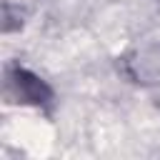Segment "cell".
<instances>
[{
	"mask_svg": "<svg viewBox=\"0 0 160 160\" xmlns=\"http://www.w3.org/2000/svg\"><path fill=\"white\" fill-rule=\"evenodd\" d=\"M5 98L18 105L42 108L52 100V88L32 70L20 68V65H8L5 68Z\"/></svg>",
	"mask_w": 160,
	"mask_h": 160,
	"instance_id": "obj_1",
	"label": "cell"
},
{
	"mask_svg": "<svg viewBox=\"0 0 160 160\" xmlns=\"http://www.w3.org/2000/svg\"><path fill=\"white\" fill-rule=\"evenodd\" d=\"M125 72L140 85H160V42H145L125 58Z\"/></svg>",
	"mask_w": 160,
	"mask_h": 160,
	"instance_id": "obj_2",
	"label": "cell"
}]
</instances>
